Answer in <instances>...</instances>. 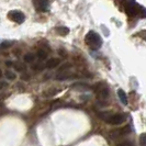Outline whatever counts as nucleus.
I'll return each instance as SVG.
<instances>
[{
	"instance_id": "nucleus-20",
	"label": "nucleus",
	"mask_w": 146,
	"mask_h": 146,
	"mask_svg": "<svg viewBox=\"0 0 146 146\" xmlns=\"http://www.w3.org/2000/svg\"><path fill=\"white\" fill-rule=\"evenodd\" d=\"M22 79H23V80H30V75H27V74H25V75H22Z\"/></svg>"
},
{
	"instance_id": "nucleus-3",
	"label": "nucleus",
	"mask_w": 146,
	"mask_h": 146,
	"mask_svg": "<svg viewBox=\"0 0 146 146\" xmlns=\"http://www.w3.org/2000/svg\"><path fill=\"white\" fill-rule=\"evenodd\" d=\"M8 17H9V19H10L11 21L15 22V23H19V24L23 23L24 20H25V15H23L21 11H17V10L10 11V12L8 13Z\"/></svg>"
},
{
	"instance_id": "nucleus-4",
	"label": "nucleus",
	"mask_w": 146,
	"mask_h": 146,
	"mask_svg": "<svg viewBox=\"0 0 146 146\" xmlns=\"http://www.w3.org/2000/svg\"><path fill=\"white\" fill-rule=\"evenodd\" d=\"M139 6L136 2L130 1V2H127V3L125 5V11H126V13L129 15H136L139 11Z\"/></svg>"
},
{
	"instance_id": "nucleus-13",
	"label": "nucleus",
	"mask_w": 146,
	"mask_h": 146,
	"mask_svg": "<svg viewBox=\"0 0 146 146\" xmlns=\"http://www.w3.org/2000/svg\"><path fill=\"white\" fill-rule=\"evenodd\" d=\"M24 62L25 63H32V62H34V59H35V56H34V54L33 53H27L25 55H24Z\"/></svg>"
},
{
	"instance_id": "nucleus-8",
	"label": "nucleus",
	"mask_w": 146,
	"mask_h": 146,
	"mask_svg": "<svg viewBox=\"0 0 146 146\" xmlns=\"http://www.w3.org/2000/svg\"><path fill=\"white\" fill-rule=\"evenodd\" d=\"M117 97H119V99H120V101L122 104H124V106H127V97H126V94L124 92V90L123 89H117Z\"/></svg>"
},
{
	"instance_id": "nucleus-18",
	"label": "nucleus",
	"mask_w": 146,
	"mask_h": 146,
	"mask_svg": "<svg viewBox=\"0 0 146 146\" xmlns=\"http://www.w3.org/2000/svg\"><path fill=\"white\" fill-rule=\"evenodd\" d=\"M146 135L145 133H142L141 135H139V145L141 146H146L145 143H146Z\"/></svg>"
},
{
	"instance_id": "nucleus-6",
	"label": "nucleus",
	"mask_w": 146,
	"mask_h": 146,
	"mask_svg": "<svg viewBox=\"0 0 146 146\" xmlns=\"http://www.w3.org/2000/svg\"><path fill=\"white\" fill-rule=\"evenodd\" d=\"M37 11H47L48 9V2L47 1H35L34 2Z\"/></svg>"
},
{
	"instance_id": "nucleus-12",
	"label": "nucleus",
	"mask_w": 146,
	"mask_h": 146,
	"mask_svg": "<svg viewBox=\"0 0 146 146\" xmlns=\"http://www.w3.org/2000/svg\"><path fill=\"white\" fill-rule=\"evenodd\" d=\"M13 67L15 68V70H18V72H25V65L21 63V62H15V64H13Z\"/></svg>"
},
{
	"instance_id": "nucleus-14",
	"label": "nucleus",
	"mask_w": 146,
	"mask_h": 146,
	"mask_svg": "<svg viewBox=\"0 0 146 146\" xmlns=\"http://www.w3.org/2000/svg\"><path fill=\"white\" fill-rule=\"evenodd\" d=\"M5 76H6V78H7V79H10V80H15V78H17V76H15V73L11 72V70H6V73H5Z\"/></svg>"
},
{
	"instance_id": "nucleus-11",
	"label": "nucleus",
	"mask_w": 146,
	"mask_h": 146,
	"mask_svg": "<svg viewBox=\"0 0 146 146\" xmlns=\"http://www.w3.org/2000/svg\"><path fill=\"white\" fill-rule=\"evenodd\" d=\"M56 32L58 33L59 35L65 36V35H67L69 33V29L66 28V27H58V28H56Z\"/></svg>"
},
{
	"instance_id": "nucleus-17",
	"label": "nucleus",
	"mask_w": 146,
	"mask_h": 146,
	"mask_svg": "<svg viewBox=\"0 0 146 146\" xmlns=\"http://www.w3.org/2000/svg\"><path fill=\"white\" fill-rule=\"evenodd\" d=\"M13 44V41H2L0 43V48H6V47H10Z\"/></svg>"
},
{
	"instance_id": "nucleus-21",
	"label": "nucleus",
	"mask_w": 146,
	"mask_h": 146,
	"mask_svg": "<svg viewBox=\"0 0 146 146\" xmlns=\"http://www.w3.org/2000/svg\"><path fill=\"white\" fill-rule=\"evenodd\" d=\"M6 66H8V67H11V66H13V63H12L11 60H7V62H6Z\"/></svg>"
},
{
	"instance_id": "nucleus-5",
	"label": "nucleus",
	"mask_w": 146,
	"mask_h": 146,
	"mask_svg": "<svg viewBox=\"0 0 146 146\" xmlns=\"http://www.w3.org/2000/svg\"><path fill=\"white\" fill-rule=\"evenodd\" d=\"M96 92H97V95H98V97L100 99H107L109 97V90H108V88L103 87L102 85H100V84L96 88Z\"/></svg>"
},
{
	"instance_id": "nucleus-19",
	"label": "nucleus",
	"mask_w": 146,
	"mask_h": 146,
	"mask_svg": "<svg viewBox=\"0 0 146 146\" xmlns=\"http://www.w3.org/2000/svg\"><path fill=\"white\" fill-rule=\"evenodd\" d=\"M117 146H135L132 142H122V143H119Z\"/></svg>"
},
{
	"instance_id": "nucleus-15",
	"label": "nucleus",
	"mask_w": 146,
	"mask_h": 146,
	"mask_svg": "<svg viewBox=\"0 0 146 146\" xmlns=\"http://www.w3.org/2000/svg\"><path fill=\"white\" fill-rule=\"evenodd\" d=\"M44 67H45V66H44L43 64L41 63V62H37V63H35L34 65L32 66V68H33L34 70H36V72H40V70H43Z\"/></svg>"
},
{
	"instance_id": "nucleus-16",
	"label": "nucleus",
	"mask_w": 146,
	"mask_h": 146,
	"mask_svg": "<svg viewBox=\"0 0 146 146\" xmlns=\"http://www.w3.org/2000/svg\"><path fill=\"white\" fill-rule=\"evenodd\" d=\"M36 55H37V57L40 59H45V58H47V53L44 51V50H38L36 53Z\"/></svg>"
},
{
	"instance_id": "nucleus-1",
	"label": "nucleus",
	"mask_w": 146,
	"mask_h": 146,
	"mask_svg": "<svg viewBox=\"0 0 146 146\" xmlns=\"http://www.w3.org/2000/svg\"><path fill=\"white\" fill-rule=\"evenodd\" d=\"M85 42H86V44H87L91 50H94V51L99 50V48L101 47V45H102V40H101V37H100V35H99L98 33H96L95 31H89V32H88L86 37H85Z\"/></svg>"
},
{
	"instance_id": "nucleus-22",
	"label": "nucleus",
	"mask_w": 146,
	"mask_h": 146,
	"mask_svg": "<svg viewBox=\"0 0 146 146\" xmlns=\"http://www.w3.org/2000/svg\"><path fill=\"white\" fill-rule=\"evenodd\" d=\"M1 76H2V72H1V69H0V78H1Z\"/></svg>"
},
{
	"instance_id": "nucleus-7",
	"label": "nucleus",
	"mask_w": 146,
	"mask_h": 146,
	"mask_svg": "<svg viewBox=\"0 0 146 146\" xmlns=\"http://www.w3.org/2000/svg\"><path fill=\"white\" fill-rule=\"evenodd\" d=\"M60 64V59L59 58H51L48 59L47 62H46V64H45V67L46 68H55V67H57V66Z\"/></svg>"
},
{
	"instance_id": "nucleus-10",
	"label": "nucleus",
	"mask_w": 146,
	"mask_h": 146,
	"mask_svg": "<svg viewBox=\"0 0 146 146\" xmlns=\"http://www.w3.org/2000/svg\"><path fill=\"white\" fill-rule=\"evenodd\" d=\"M70 77V73L67 70H60V73L56 76V79L57 80H66V79H68Z\"/></svg>"
},
{
	"instance_id": "nucleus-9",
	"label": "nucleus",
	"mask_w": 146,
	"mask_h": 146,
	"mask_svg": "<svg viewBox=\"0 0 146 146\" xmlns=\"http://www.w3.org/2000/svg\"><path fill=\"white\" fill-rule=\"evenodd\" d=\"M131 131V129H130V126H125L123 127L122 130H117V131H113L112 132V136H122V135H126V134H129Z\"/></svg>"
},
{
	"instance_id": "nucleus-2",
	"label": "nucleus",
	"mask_w": 146,
	"mask_h": 146,
	"mask_svg": "<svg viewBox=\"0 0 146 146\" xmlns=\"http://www.w3.org/2000/svg\"><path fill=\"white\" fill-rule=\"evenodd\" d=\"M98 117L100 119H102L103 121H106L108 124L112 125H117L123 123L125 121V115L122 113H115V114H110L107 112H103V113H99Z\"/></svg>"
}]
</instances>
